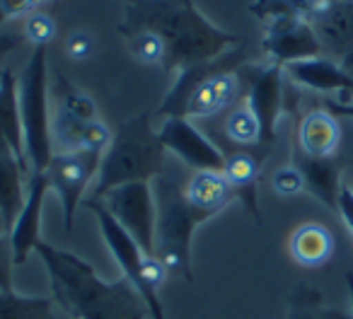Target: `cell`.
I'll use <instances>...</instances> for the list:
<instances>
[{"label": "cell", "mask_w": 353, "mask_h": 319, "mask_svg": "<svg viewBox=\"0 0 353 319\" xmlns=\"http://www.w3.org/2000/svg\"><path fill=\"white\" fill-rule=\"evenodd\" d=\"M165 150H172L182 163L194 167L196 172H223L225 155L216 143H211L189 119L170 116L157 131Z\"/></svg>", "instance_id": "cell-10"}, {"label": "cell", "mask_w": 353, "mask_h": 319, "mask_svg": "<svg viewBox=\"0 0 353 319\" xmlns=\"http://www.w3.org/2000/svg\"><path fill=\"white\" fill-rule=\"evenodd\" d=\"M102 152L92 150H75V152H54L51 163L46 165L44 174L49 189H54L63 208V225L65 230H73L75 211L83 203V194L88 189L90 179L99 172Z\"/></svg>", "instance_id": "cell-8"}, {"label": "cell", "mask_w": 353, "mask_h": 319, "mask_svg": "<svg viewBox=\"0 0 353 319\" xmlns=\"http://www.w3.org/2000/svg\"><path fill=\"white\" fill-rule=\"evenodd\" d=\"M155 32L167 44L165 70L208 63L240 44V37L216 27L199 12L194 0H133L126 6V17L119 25L123 37L133 32Z\"/></svg>", "instance_id": "cell-1"}, {"label": "cell", "mask_w": 353, "mask_h": 319, "mask_svg": "<svg viewBox=\"0 0 353 319\" xmlns=\"http://www.w3.org/2000/svg\"><path fill=\"white\" fill-rule=\"evenodd\" d=\"M310 25L322 49L341 61L353 49V0H324L310 15Z\"/></svg>", "instance_id": "cell-13"}, {"label": "cell", "mask_w": 353, "mask_h": 319, "mask_svg": "<svg viewBox=\"0 0 353 319\" xmlns=\"http://www.w3.org/2000/svg\"><path fill=\"white\" fill-rule=\"evenodd\" d=\"M61 109L80 121H94L97 119V104L88 92L70 85L65 78H61Z\"/></svg>", "instance_id": "cell-27"}, {"label": "cell", "mask_w": 353, "mask_h": 319, "mask_svg": "<svg viewBox=\"0 0 353 319\" xmlns=\"http://www.w3.org/2000/svg\"><path fill=\"white\" fill-rule=\"evenodd\" d=\"M0 152H8V155H12V150H10V145H8L6 136H3V131H0ZM12 157H15V155H12Z\"/></svg>", "instance_id": "cell-36"}, {"label": "cell", "mask_w": 353, "mask_h": 319, "mask_svg": "<svg viewBox=\"0 0 353 319\" xmlns=\"http://www.w3.org/2000/svg\"><path fill=\"white\" fill-rule=\"evenodd\" d=\"M99 201L114 220L136 240L145 256H155V196L148 182H133L112 189Z\"/></svg>", "instance_id": "cell-7"}, {"label": "cell", "mask_w": 353, "mask_h": 319, "mask_svg": "<svg viewBox=\"0 0 353 319\" xmlns=\"http://www.w3.org/2000/svg\"><path fill=\"white\" fill-rule=\"evenodd\" d=\"M327 112H332L334 116H348L353 119V102H334V99H329L327 102Z\"/></svg>", "instance_id": "cell-33"}, {"label": "cell", "mask_w": 353, "mask_h": 319, "mask_svg": "<svg viewBox=\"0 0 353 319\" xmlns=\"http://www.w3.org/2000/svg\"><path fill=\"white\" fill-rule=\"evenodd\" d=\"M20 94L22 131H25V155L32 172H44L54 157L49 114V70H46V46H37L17 78Z\"/></svg>", "instance_id": "cell-6"}, {"label": "cell", "mask_w": 353, "mask_h": 319, "mask_svg": "<svg viewBox=\"0 0 353 319\" xmlns=\"http://www.w3.org/2000/svg\"><path fill=\"white\" fill-rule=\"evenodd\" d=\"M94 49H97V41L90 32H73L65 39V54L73 61H88L94 54Z\"/></svg>", "instance_id": "cell-30"}, {"label": "cell", "mask_w": 353, "mask_h": 319, "mask_svg": "<svg viewBox=\"0 0 353 319\" xmlns=\"http://www.w3.org/2000/svg\"><path fill=\"white\" fill-rule=\"evenodd\" d=\"M8 235V227H6V220H3V213H0V237Z\"/></svg>", "instance_id": "cell-37"}, {"label": "cell", "mask_w": 353, "mask_h": 319, "mask_svg": "<svg viewBox=\"0 0 353 319\" xmlns=\"http://www.w3.org/2000/svg\"><path fill=\"white\" fill-rule=\"evenodd\" d=\"M288 249L295 264L305 266V269H317L332 259L334 235L319 223H305L290 235Z\"/></svg>", "instance_id": "cell-20"}, {"label": "cell", "mask_w": 353, "mask_h": 319, "mask_svg": "<svg viewBox=\"0 0 353 319\" xmlns=\"http://www.w3.org/2000/svg\"><path fill=\"white\" fill-rule=\"evenodd\" d=\"M12 247H10V237L3 235L0 237V290H15L12 285Z\"/></svg>", "instance_id": "cell-31"}, {"label": "cell", "mask_w": 353, "mask_h": 319, "mask_svg": "<svg viewBox=\"0 0 353 319\" xmlns=\"http://www.w3.org/2000/svg\"><path fill=\"white\" fill-rule=\"evenodd\" d=\"M261 49L281 68L298 63V61L317 59V56L324 54L307 17H293V20H281L266 25Z\"/></svg>", "instance_id": "cell-11"}, {"label": "cell", "mask_w": 353, "mask_h": 319, "mask_svg": "<svg viewBox=\"0 0 353 319\" xmlns=\"http://www.w3.org/2000/svg\"><path fill=\"white\" fill-rule=\"evenodd\" d=\"M0 319H54V300L0 290Z\"/></svg>", "instance_id": "cell-23"}, {"label": "cell", "mask_w": 353, "mask_h": 319, "mask_svg": "<svg viewBox=\"0 0 353 319\" xmlns=\"http://www.w3.org/2000/svg\"><path fill=\"white\" fill-rule=\"evenodd\" d=\"M184 196L187 201L196 208L201 216H206L211 220L213 216L223 211L230 201H235L237 194L230 187V182L225 179L223 172H196L189 184L184 187Z\"/></svg>", "instance_id": "cell-19"}, {"label": "cell", "mask_w": 353, "mask_h": 319, "mask_svg": "<svg viewBox=\"0 0 353 319\" xmlns=\"http://www.w3.org/2000/svg\"><path fill=\"white\" fill-rule=\"evenodd\" d=\"M317 10V3L312 0H254L250 6V12L259 22L271 25V22L293 20V17H307Z\"/></svg>", "instance_id": "cell-24"}, {"label": "cell", "mask_w": 353, "mask_h": 319, "mask_svg": "<svg viewBox=\"0 0 353 319\" xmlns=\"http://www.w3.org/2000/svg\"><path fill=\"white\" fill-rule=\"evenodd\" d=\"M341 143V128L336 116L327 109H312L300 119L298 150L310 157H334Z\"/></svg>", "instance_id": "cell-16"}, {"label": "cell", "mask_w": 353, "mask_h": 319, "mask_svg": "<svg viewBox=\"0 0 353 319\" xmlns=\"http://www.w3.org/2000/svg\"><path fill=\"white\" fill-rule=\"evenodd\" d=\"M240 63V51H228L216 61L182 68L162 99L157 114L165 119H199L228 109L240 97V75H237Z\"/></svg>", "instance_id": "cell-3"}, {"label": "cell", "mask_w": 353, "mask_h": 319, "mask_svg": "<svg viewBox=\"0 0 353 319\" xmlns=\"http://www.w3.org/2000/svg\"><path fill=\"white\" fill-rule=\"evenodd\" d=\"M283 73H288L293 83L314 90V92H353V80L343 73L336 61L324 59V56L290 63L283 68Z\"/></svg>", "instance_id": "cell-17"}, {"label": "cell", "mask_w": 353, "mask_h": 319, "mask_svg": "<svg viewBox=\"0 0 353 319\" xmlns=\"http://www.w3.org/2000/svg\"><path fill=\"white\" fill-rule=\"evenodd\" d=\"M44 0H0V22L15 20L20 15H30Z\"/></svg>", "instance_id": "cell-32"}, {"label": "cell", "mask_w": 353, "mask_h": 319, "mask_svg": "<svg viewBox=\"0 0 353 319\" xmlns=\"http://www.w3.org/2000/svg\"><path fill=\"white\" fill-rule=\"evenodd\" d=\"M254 150H240V152H235V155L225 157L223 174H225V179L230 182V187L235 189L237 201H242L247 213H250L256 223H261L259 201H256V179H259V172H261V163H264V157L269 155V152H254Z\"/></svg>", "instance_id": "cell-15"}, {"label": "cell", "mask_w": 353, "mask_h": 319, "mask_svg": "<svg viewBox=\"0 0 353 319\" xmlns=\"http://www.w3.org/2000/svg\"><path fill=\"white\" fill-rule=\"evenodd\" d=\"M285 319H351V314L336 307H327L317 288H312L310 283H298L288 295Z\"/></svg>", "instance_id": "cell-22"}, {"label": "cell", "mask_w": 353, "mask_h": 319, "mask_svg": "<svg viewBox=\"0 0 353 319\" xmlns=\"http://www.w3.org/2000/svg\"><path fill=\"white\" fill-rule=\"evenodd\" d=\"M152 196H155V256L162 261L167 276L194 280V232L208 218L187 201L184 189L174 179L155 177Z\"/></svg>", "instance_id": "cell-5"}, {"label": "cell", "mask_w": 353, "mask_h": 319, "mask_svg": "<svg viewBox=\"0 0 353 319\" xmlns=\"http://www.w3.org/2000/svg\"><path fill=\"white\" fill-rule=\"evenodd\" d=\"M56 34V22L49 12L34 10L27 15L25 25H22V37L30 41L32 46H46Z\"/></svg>", "instance_id": "cell-28"}, {"label": "cell", "mask_w": 353, "mask_h": 319, "mask_svg": "<svg viewBox=\"0 0 353 319\" xmlns=\"http://www.w3.org/2000/svg\"><path fill=\"white\" fill-rule=\"evenodd\" d=\"M346 288H348V302H351V312H353V271H346Z\"/></svg>", "instance_id": "cell-35"}, {"label": "cell", "mask_w": 353, "mask_h": 319, "mask_svg": "<svg viewBox=\"0 0 353 319\" xmlns=\"http://www.w3.org/2000/svg\"><path fill=\"white\" fill-rule=\"evenodd\" d=\"M46 192H49L46 174L44 172H32L30 179H27L25 206H22L15 225H12L10 232H8L15 266L25 264L27 256H30L32 251H34V247L41 242V211H44Z\"/></svg>", "instance_id": "cell-12"}, {"label": "cell", "mask_w": 353, "mask_h": 319, "mask_svg": "<svg viewBox=\"0 0 353 319\" xmlns=\"http://www.w3.org/2000/svg\"><path fill=\"white\" fill-rule=\"evenodd\" d=\"M128 39V51L136 61L145 65H162L165 68V61H167V44L160 34L155 32H133V34L126 37Z\"/></svg>", "instance_id": "cell-26"}, {"label": "cell", "mask_w": 353, "mask_h": 319, "mask_svg": "<svg viewBox=\"0 0 353 319\" xmlns=\"http://www.w3.org/2000/svg\"><path fill=\"white\" fill-rule=\"evenodd\" d=\"M245 104L259 121V145L271 150L276 141V123L283 112V68L276 63L252 65Z\"/></svg>", "instance_id": "cell-9"}, {"label": "cell", "mask_w": 353, "mask_h": 319, "mask_svg": "<svg viewBox=\"0 0 353 319\" xmlns=\"http://www.w3.org/2000/svg\"><path fill=\"white\" fill-rule=\"evenodd\" d=\"M271 187L281 196H295L305 189V179L295 167H281L271 179Z\"/></svg>", "instance_id": "cell-29"}, {"label": "cell", "mask_w": 353, "mask_h": 319, "mask_svg": "<svg viewBox=\"0 0 353 319\" xmlns=\"http://www.w3.org/2000/svg\"><path fill=\"white\" fill-rule=\"evenodd\" d=\"M293 167L303 174L305 189L312 196H317L327 208L336 211L339 206V194H341V163L334 157H310L303 150L295 147L293 150Z\"/></svg>", "instance_id": "cell-14"}, {"label": "cell", "mask_w": 353, "mask_h": 319, "mask_svg": "<svg viewBox=\"0 0 353 319\" xmlns=\"http://www.w3.org/2000/svg\"><path fill=\"white\" fill-rule=\"evenodd\" d=\"M225 136L230 138L235 145L245 147H261L259 145V121L252 114L247 104H237L225 119Z\"/></svg>", "instance_id": "cell-25"}, {"label": "cell", "mask_w": 353, "mask_h": 319, "mask_svg": "<svg viewBox=\"0 0 353 319\" xmlns=\"http://www.w3.org/2000/svg\"><path fill=\"white\" fill-rule=\"evenodd\" d=\"M128 3H133V0H126V6H128Z\"/></svg>", "instance_id": "cell-39"}, {"label": "cell", "mask_w": 353, "mask_h": 319, "mask_svg": "<svg viewBox=\"0 0 353 319\" xmlns=\"http://www.w3.org/2000/svg\"><path fill=\"white\" fill-rule=\"evenodd\" d=\"M162 165H165V145L157 131H152L150 114L141 112L119 126L109 147L102 152L92 198H102L104 194L123 184L150 182L160 177Z\"/></svg>", "instance_id": "cell-4"}, {"label": "cell", "mask_w": 353, "mask_h": 319, "mask_svg": "<svg viewBox=\"0 0 353 319\" xmlns=\"http://www.w3.org/2000/svg\"><path fill=\"white\" fill-rule=\"evenodd\" d=\"M22 174L25 172L15 157L0 152V213H3L8 232L15 225L27 198V189L22 187Z\"/></svg>", "instance_id": "cell-21"}, {"label": "cell", "mask_w": 353, "mask_h": 319, "mask_svg": "<svg viewBox=\"0 0 353 319\" xmlns=\"http://www.w3.org/2000/svg\"><path fill=\"white\" fill-rule=\"evenodd\" d=\"M49 274L51 295L73 319H145L148 309L126 278L102 280L73 251L46 245L34 247Z\"/></svg>", "instance_id": "cell-2"}, {"label": "cell", "mask_w": 353, "mask_h": 319, "mask_svg": "<svg viewBox=\"0 0 353 319\" xmlns=\"http://www.w3.org/2000/svg\"><path fill=\"white\" fill-rule=\"evenodd\" d=\"M339 65H341V68H343V73H346L348 78L353 80V49L348 51V54H343V59L339 61Z\"/></svg>", "instance_id": "cell-34"}, {"label": "cell", "mask_w": 353, "mask_h": 319, "mask_svg": "<svg viewBox=\"0 0 353 319\" xmlns=\"http://www.w3.org/2000/svg\"><path fill=\"white\" fill-rule=\"evenodd\" d=\"M0 131L6 136L15 160L20 163L22 172H30V165H27V155H25V131H22L17 78L10 68L0 70Z\"/></svg>", "instance_id": "cell-18"}, {"label": "cell", "mask_w": 353, "mask_h": 319, "mask_svg": "<svg viewBox=\"0 0 353 319\" xmlns=\"http://www.w3.org/2000/svg\"><path fill=\"white\" fill-rule=\"evenodd\" d=\"M312 3H317V6H319V3H324V0H312Z\"/></svg>", "instance_id": "cell-38"}]
</instances>
